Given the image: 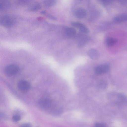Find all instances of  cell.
Here are the masks:
<instances>
[{"label": "cell", "mask_w": 127, "mask_h": 127, "mask_svg": "<svg viewBox=\"0 0 127 127\" xmlns=\"http://www.w3.org/2000/svg\"><path fill=\"white\" fill-rule=\"evenodd\" d=\"M113 21L117 23L127 21V14H122L117 16L114 18Z\"/></svg>", "instance_id": "cell-9"}, {"label": "cell", "mask_w": 127, "mask_h": 127, "mask_svg": "<svg viewBox=\"0 0 127 127\" xmlns=\"http://www.w3.org/2000/svg\"><path fill=\"white\" fill-rule=\"evenodd\" d=\"M56 1L54 0H44L43 4L44 6L47 7H50L54 5L56 3Z\"/></svg>", "instance_id": "cell-13"}, {"label": "cell", "mask_w": 127, "mask_h": 127, "mask_svg": "<svg viewBox=\"0 0 127 127\" xmlns=\"http://www.w3.org/2000/svg\"><path fill=\"white\" fill-rule=\"evenodd\" d=\"M40 13L41 14L43 15L45 14L46 13V12L45 11H42L40 12Z\"/></svg>", "instance_id": "cell-22"}, {"label": "cell", "mask_w": 127, "mask_h": 127, "mask_svg": "<svg viewBox=\"0 0 127 127\" xmlns=\"http://www.w3.org/2000/svg\"><path fill=\"white\" fill-rule=\"evenodd\" d=\"M10 5L9 2L7 0H0V9L4 10L9 8Z\"/></svg>", "instance_id": "cell-10"}, {"label": "cell", "mask_w": 127, "mask_h": 127, "mask_svg": "<svg viewBox=\"0 0 127 127\" xmlns=\"http://www.w3.org/2000/svg\"><path fill=\"white\" fill-rule=\"evenodd\" d=\"M19 127H32V126L30 123H25L21 124Z\"/></svg>", "instance_id": "cell-19"}, {"label": "cell", "mask_w": 127, "mask_h": 127, "mask_svg": "<svg viewBox=\"0 0 127 127\" xmlns=\"http://www.w3.org/2000/svg\"><path fill=\"white\" fill-rule=\"evenodd\" d=\"M95 127H106V125L104 124L98 123L95 124Z\"/></svg>", "instance_id": "cell-20"}, {"label": "cell", "mask_w": 127, "mask_h": 127, "mask_svg": "<svg viewBox=\"0 0 127 127\" xmlns=\"http://www.w3.org/2000/svg\"><path fill=\"white\" fill-rule=\"evenodd\" d=\"M87 14L86 10L82 8L77 9L74 13L75 17L77 18L80 19L85 18Z\"/></svg>", "instance_id": "cell-6"}, {"label": "cell", "mask_w": 127, "mask_h": 127, "mask_svg": "<svg viewBox=\"0 0 127 127\" xmlns=\"http://www.w3.org/2000/svg\"><path fill=\"white\" fill-rule=\"evenodd\" d=\"M65 32L66 35L68 37H72L75 36L76 33L75 30L72 28H68L65 30Z\"/></svg>", "instance_id": "cell-11"}, {"label": "cell", "mask_w": 127, "mask_h": 127, "mask_svg": "<svg viewBox=\"0 0 127 127\" xmlns=\"http://www.w3.org/2000/svg\"><path fill=\"white\" fill-rule=\"evenodd\" d=\"M0 24L5 27L9 28L12 26L14 21L12 18L10 16L5 15L2 16L0 18Z\"/></svg>", "instance_id": "cell-2"}, {"label": "cell", "mask_w": 127, "mask_h": 127, "mask_svg": "<svg viewBox=\"0 0 127 127\" xmlns=\"http://www.w3.org/2000/svg\"><path fill=\"white\" fill-rule=\"evenodd\" d=\"M87 54L89 57L92 59L96 60L98 59L99 56L98 51L95 49H91L88 52Z\"/></svg>", "instance_id": "cell-8"}, {"label": "cell", "mask_w": 127, "mask_h": 127, "mask_svg": "<svg viewBox=\"0 0 127 127\" xmlns=\"http://www.w3.org/2000/svg\"><path fill=\"white\" fill-rule=\"evenodd\" d=\"M72 26L78 28L82 32L87 33L89 32L88 29L83 24L77 22H72L71 23Z\"/></svg>", "instance_id": "cell-7"}, {"label": "cell", "mask_w": 127, "mask_h": 127, "mask_svg": "<svg viewBox=\"0 0 127 127\" xmlns=\"http://www.w3.org/2000/svg\"><path fill=\"white\" fill-rule=\"evenodd\" d=\"M110 69L109 65L103 64L96 67L95 69V73L97 75H100L108 72Z\"/></svg>", "instance_id": "cell-4"}, {"label": "cell", "mask_w": 127, "mask_h": 127, "mask_svg": "<svg viewBox=\"0 0 127 127\" xmlns=\"http://www.w3.org/2000/svg\"><path fill=\"white\" fill-rule=\"evenodd\" d=\"M13 121L15 122H17L20 121L21 119V117L18 114L14 115L12 117Z\"/></svg>", "instance_id": "cell-17"}, {"label": "cell", "mask_w": 127, "mask_h": 127, "mask_svg": "<svg viewBox=\"0 0 127 127\" xmlns=\"http://www.w3.org/2000/svg\"><path fill=\"white\" fill-rule=\"evenodd\" d=\"M18 87L21 91L26 92L28 91L30 89V85L28 81L23 80H21L18 82Z\"/></svg>", "instance_id": "cell-5"}, {"label": "cell", "mask_w": 127, "mask_h": 127, "mask_svg": "<svg viewBox=\"0 0 127 127\" xmlns=\"http://www.w3.org/2000/svg\"><path fill=\"white\" fill-rule=\"evenodd\" d=\"M117 41V39L115 38L108 37L106 40V43L108 46H112L114 45Z\"/></svg>", "instance_id": "cell-12"}, {"label": "cell", "mask_w": 127, "mask_h": 127, "mask_svg": "<svg viewBox=\"0 0 127 127\" xmlns=\"http://www.w3.org/2000/svg\"><path fill=\"white\" fill-rule=\"evenodd\" d=\"M38 103L40 107L45 111L54 114H57L58 112L59 111L55 109L52 101L50 99H41L39 101Z\"/></svg>", "instance_id": "cell-1"}, {"label": "cell", "mask_w": 127, "mask_h": 127, "mask_svg": "<svg viewBox=\"0 0 127 127\" xmlns=\"http://www.w3.org/2000/svg\"><path fill=\"white\" fill-rule=\"evenodd\" d=\"M19 70V68L17 65L11 64L6 67L4 71L6 75L11 76L16 74L18 72Z\"/></svg>", "instance_id": "cell-3"}, {"label": "cell", "mask_w": 127, "mask_h": 127, "mask_svg": "<svg viewBox=\"0 0 127 127\" xmlns=\"http://www.w3.org/2000/svg\"><path fill=\"white\" fill-rule=\"evenodd\" d=\"M119 1L122 4H127V0H119Z\"/></svg>", "instance_id": "cell-21"}, {"label": "cell", "mask_w": 127, "mask_h": 127, "mask_svg": "<svg viewBox=\"0 0 127 127\" xmlns=\"http://www.w3.org/2000/svg\"><path fill=\"white\" fill-rule=\"evenodd\" d=\"M99 86L101 89H105L107 88V84L106 81H102L99 83Z\"/></svg>", "instance_id": "cell-16"}, {"label": "cell", "mask_w": 127, "mask_h": 127, "mask_svg": "<svg viewBox=\"0 0 127 127\" xmlns=\"http://www.w3.org/2000/svg\"><path fill=\"white\" fill-rule=\"evenodd\" d=\"M102 4L104 5H107L112 2L113 0H102L101 1Z\"/></svg>", "instance_id": "cell-18"}, {"label": "cell", "mask_w": 127, "mask_h": 127, "mask_svg": "<svg viewBox=\"0 0 127 127\" xmlns=\"http://www.w3.org/2000/svg\"><path fill=\"white\" fill-rule=\"evenodd\" d=\"M89 40L88 37H84L80 41L79 43V45L80 46H82L87 42Z\"/></svg>", "instance_id": "cell-15"}, {"label": "cell", "mask_w": 127, "mask_h": 127, "mask_svg": "<svg viewBox=\"0 0 127 127\" xmlns=\"http://www.w3.org/2000/svg\"><path fill=\"white\" fill-rule=\"evenodd\" d=\"M41 8V4L38 3H36L31 7V10L33 11H36L40 9Z\"/></svg>", "instance_id": "cell-14"}]
</instances>
